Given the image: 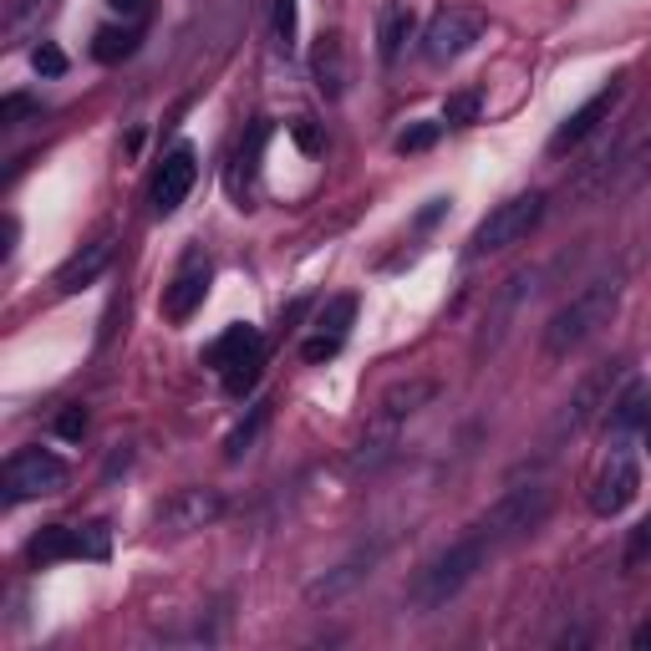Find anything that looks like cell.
Here are the masks:
<instances>
[{"label":"cell","mask_w":651,"mask_h":651,"mask_svg":"<svg viewBox=\"0 0 651 651\" xmlns=\"http://www.w3.org/2000/svg\"><path fill=\"white\" fill-rule=\"evenodd\" d=\"M204 295H209V260L194 250V254H184V260H178L173 280L163 285V316L178 326V321H188L194 311L204 306Z\"/></svg>","instance_id":"8fae6325"},{"label":"cell","mask_w":651,"mask_h":651,"mask_svg":"<svg viewBox=\"0 0 651 651\" xmlns=\"http://www.w3.org/2000/svg\"><path fill=\"white\" fill-rule=\"evenodd\" d=\"M56 433L77 443L82 433H87V408H62V412H56Z\"/></svg>","instance_id":"1f68e13d"},{"label":"cell","mask_w":651,"mask_h":651,"mask_svg":"<svg viewBox=\"0 0 651 651\" xmlns=\"http://www.w3.org/2000/svg\"><path fill=\"white\" fill-rule=\"evenodd\" d=\"M31 112H36L31 97H6V102H0V122H6V128H15V122L31 118Z\"/></svg>","instance_id":"d6a6232c"},{"label":"cell","mask_w":651,"mask_h":651,"mask_svg":"<svg viewBox=\"0 0 651 651\" xmlns=\"http://www.w3.org/2000/svg\"><path fill=\"white\" fill-rule=\"evenodd\" d=\"M295 143H301V148H311V153H316V148H321L316 128H311V122H295Z\"/></svg>","instance_id":"e575fe53"},{"label":"cell","mask_w":651,"mask_h":651,"mask_svg":"<svg viewBox=\"0 0 651 651\" xmlns=\"http://www.w3.org/2000/svg\"><path fill=\"white\" fill-rule=\"evenodd\" d=\"M651 560V519H641L631 540H626V565H647Z\"/></svg>","instance_id":"f546056e"},{"label":"cell","mask_w":651,"mask_h":651,"mask_svg":"<svg viewBox=\"0 0 651 651\" xmlns=\"http://www.w3.org/2000/svg\"><path fill=\"white\" fill-rule=\"evenodd\" d=\"M341 341H346V336H326V332H316L306 346H301V357H306V361H332L336 351H341Z\"/></svg>","instance_id":"4dcf8cb0"},{"label":"cell","mask_w":651,"mask_h":651,"mask_svg":"<svg viewBox=\"0 0 651 651\" xmlns=\"http://www.w3.org/2000/svg\"><path fill=\"white\" fill-rule=\"evenodd\" d=\"M107 6H112V11H138L143 0H107Z\"/></svg>","instance_id":"d590c367"},{"label":"cell","mask_w":651,"mask_h":651,"mask_svg":"<svg viewBox=\"0 0 651 651\" xmlns=\"http://www.w3.org/2000/svg\"><path fill=\"white\" fill-rule=\"evenodd\" d=\"M550 509H555V489H550V484H519V489H509L504 499L474 524V534L489 540V550H504V545H514V540L540 530L550 519Z\"/></svg>","instance_id":"3957f363"},{"label":"cell","mask_w":651,"mask_h":651,"mask_svg":"<svg viewBox=\"0 0 651 651\" xmlns=\"http://www.w3.org/2000/svg\"><path fill=\"white\" fill-rule=\"evenodd\" d=\"M443 133V122H412V128H402L398 133V153H423V148H433Z\"/></svg>","instance_id":"484cf974"},{"label":"cell","mask_w":651,"mask_h":651,"mask_svg":"<svg viewBox=\"0 0 651 651\" xmlns=\"http://www.w3.org/2000/svg\"><path fill=\"white\" fill-rule=\"evenodd\" d=\"M606 427H611V443H626L631 433L651 427V387L631 377L611 398V408H606Z\"/></svg>","instance_id":"5bb4252c"},{"label":"cell","mask_w":651,"mask_h":651,"mask_svg":"<svg viewBox=\"0 0 651 651\" xmlns=\"http://www.w3.org/2000/svg\"><path fill=\"white\" fill-rule=\"evenodd\" d=\"M616 102H621V77H611V82H606V87H600L596 97H585V102L575 107L571 118L560 122V128H555V138H550V153H565V148L585 143V138L596 133L600 122L611 118V107H616Z\"/></svg>","instance_id":"7c38bea8"},{"label":"cell","mask_w":651,"mask_h":651,"mask_svg":"<svg viewBox=\"0 0 651 651\" xmlns=\"http://www.w3.org/2000/svg\"><path fill=\"white\" fill-rule=\"evenodd\" d=\"M474 118H479V93L448 97V107H443V122H453V128H468Z\"/></svg>","instance_id":"83f0119b"},{"label":"cell","mask_w":651,"mask_h":651,"mask_svg":"<svg viewBox=\"0 0 651 651\" xmlns=\"http://www.w3.org/2000/svg\"><path fill=\"white\" fill-rule=\"evenodd\" d=\"M265 346V336L254 332V326H229L225 336L214 346H204V367H214V372H229V367H240L250 351H260Z\"/></svg>","instance_id":"ac0fdd59"},{"label":"cell","mask_w":651,"mask_h":651,"mask_svg":"<svg viewBox=\"0 0 651 651\" xmlns=\"http://www.w3.org/2000/svg\"><path fill=\"white\" fill-rule=\"evenodd\" d=\"M616 377H621V367H606V372L585 377L581 392H575L571 408H565V417H560V433H581V427L590 423L596 412L611 408V398H616Z\"/></svg>","instance_id":"9a60e30c"},{"label":"cell","mask_w":651,"mask_h":651,"mask_svg":"<svg viewBox=\"0 0 651 651\" xmlns=\"http://www.w3.org/2000/svg\"><path fill=\"white\" fill-rule=\"evenodd\" d=\"M107 524H87V530H72V524H46L26 545L31 565H56V560H107Z\"/></svg>","instance_id":"ba28073f"},{"label":"cell","mask_w":651,"mask_h":651,"mask_svg":"<svg viewBox=\"0 0 651 651\" xmlns=\"http://www.w3.org/2000/svg\"><path fill=\"white\" fill-rule=\"evenodd\" d=\"M641 489V468L637 458L626 453V443H616V453L600 464L596 484H590V509H596L600 519H616L621 509H631V499H637Z\"/></svg>","instance_id":"9c48e42d"},{"label":"cell","mask_w":651,"mask_h":651,"mask_svg":"<svg viewBox=\"0 0 651 651\" xmlns=\"http://www.w3.org/2000/svg\"><path fill=\"white\" fill-rule=\"evenodd\" d=\"M270 423V402H254L250 408V417H245L240 427H235V433H229V443H225V458H245V453H250V443L260 438V427Z\"/></svg>","instance_id":"603a6c76"},{"label":"cell","mask_w":651,"mask_h":651,"mask_svg":"<svg viewBox=\"0 0 651 651\" xmlns=\"http://www.w3.org/2000/svg\"><path fill=\"white\" fill-rule=\"evenodd\" d=\"M540 219H545V194H514V199L493 204L474 229V240H468V260H484V254H499L509 245L530 240Z\"/></svg>","instance_id":"277c9868"},{"label":"cell","mask_w":651,"mask_h":651,"mask_svg":"<svg viewBox=\"0 0 651 651\" xmlns=\"http://www.w3.org/2000/svg\"><path fill=\"white\" fill-rule=\"evenodd\" d=\"M311 77L326 97H341L346 93V52L336 36H321L316 52H311Z\"/></svg>","instance_id":"ffe728a7"},{"label":"cell","mask_w":651,"mask_h":651,"mask_svg":"<svg viewBox=\"0 0 651 651\" xmlns=\"http://www.w3.org/2000/svg\"><path fill=\"white\" fill-rule=\"evenodd\" d=\"M433 398H438V382H427V377H412V382L387 387V392H382V408H377V417H387V423H402V417H412V412H423Z\"/></svg>","instance_id":"e0dca14e"},{"label":"cell","mask_w":651,"mask_h":651,"mask_svg":"<svg viewBox=\"0 0 651 651\" xmlns=\"http://www.w3.org/2000/svg\"><path fill=\"white\" fill-rule=\"evenodd\" d=\"M41 0H11V11H6V26H21L31 11H36Z\"/></svg>","instance_id":"836d02e7"},{"label":"cell","mask_w":651,"mask_h":651,"mask_svg":"<svg viewBox=\"0 0 651 651\" xmlns=\"http://www.w3.org/2000/svg\"><path fill=\"white\" fill-rule=\"evenodd\" d=\"M31 67H36L41 77H62V72H67V56H62L56 41H41L36 52H31Z\"/></svg>","instance_id":"f1b7e54d"},{"label":"cell","mask_w":651,"mask_h":651,"mask_svg":"<svg viewBox=\"0 0 651 651\" xmlns=\"http://www.w3.org/2000/svg\"><path fill=\"white\" fill-rule=\"evenodd\" d=\"M112 265V240H93V245H82L77 254H72L67 265L56 270V291L62 295H77L87 291V285H97V275Z\"/></svg>","instance_id":"2e32d148"},{"label":"cell","mask_w":651,"mask_h":651,"mask_svg":"<svg viewBox=\"0 0 651 651\" xmlns=\"http://www.w3.org/2000/svg\"><path fill=\"white\" fill-rule=\"evenodd\" d=\"M225 514V499L214 489H178L169 499V504L159 509V524L173 534H188V530H204V524H214V519Z\"/></svg>","instance_id":"4fadbf2b"},{"label":"cell","mask_w":651,"mask_h":651,"mask_svg":"<svg viewBox=\"0 0 651 651\" xmlns=\"http://www.w3.org/2000/svg\"><path fill=\"white\" fill-rule=\"evenodd\" d=\"M493 550H489V540H479V534H468V540H458V545H448L443 555H433L417 571V581H412V606L417 611H443L453 596H464V585L474 581V575L484 571V560H489Z\"/></svg>","instance_id":"7a4b0ae2"},{"label":"cell","mask_w":651,"mask_h":651,"mask_svg":"<svg viewBox=\"0 0 651 651\" xmlns=\"http://www.w3.org/2000/svg\"><path fill=\"white\" fill-rule=\"evenodd\" d=\"M372 560H377V555H357V560H346V565H336L332 575H321V581L311 585V600H332V596H341L346 585H357L361 575L372 571Z\"/></svg>","instance_id":"44dd1931"},{"label":"cell","mask_w":651,"mask_h":651,"mask_svg":"<svg viewBox=\"0 0 651 651\" xmlns=\"http://www.w3.org/2000/svg\"><path fill=\"white\" fill-rule=\"evenodd\" d=\"M357 321V295H336V301H326L321 306V316H316V326L326 336H346V326Z\"/></svg>","instance_id":"d4e9b609"},{"label":"cell","mask_w":651,"mask_h":651,"mask_svg":"<svg viewBox=\"0 0 651 651\" xmlns=\"http://www.w3.org/2000/svg\"><path fill=\"white\" fill-rule=\"evenodd\" d=\"M616 306H621V285H616L611 275L590 280L585 291H575L571 301H565V306L545 321V336H540L545 357H571V351L590 346L600 332H606V326H611Z\"/></svg>","instance_id":"6da1fadb"},{"label":"cell","mask_w":651,"mask_h":651,"mask_svg":"<svg viewBox=\"0 0 651 651\" xmlns=\"http://www.w3.org/2000/svg\"><path fill=\"white\" fill-rule=\"evenodd\" d=\"M194 178H199V153L188 143H178L169 153V159L159 163V173H153V214H178L188 199V188H194Z\"/></svg>","instance_id":"30bf717a"},{"label":"cell","mask_w":651,"mask_h":651,"mask_svg":"<svg viewBox=\"0 0 651 651\" xmlns=\"http://www.w3.org/2000/svg\"><path fill=\"white\" fill-rule=\"evenodd\" d=\"M67 489V464L46 448H21L6 458V474H0V499L6 509L26 504V499H41V493Z\"/></svg>","instance_id":"5b68a950"},{"label":"cell","mask_w":651,"mask_h":651,"mask_svg":"<svg viewBox=\"0 0 651 651\" xmlns=\"http://www.w3.org/2000/svg\"><path fill=\"white\" fill-rule=\"evenodd\" d=\"M647 173H651V138H637V143L621 148L611 163H590L581 194L590 204H616V199H626V194H637V188L647 184Z\"/></svg>","instance_id":"8992f818"},{"label":"cell","mask_w":651,"mask_h":651,"mask_svg":"<svg viewBox=\"0 0 651 651\" xmlns=\"http://www.w3.org/2000/svg\"><path fill=\"white\" fill-rule=\"evenodd\" d=\"M295 26H301V15H295V0H275V46L285 56L295 52Z\"/></svg>","instance_id":"4316f807"},{"label":"cell","mask_w":651,"mask_h":651,"mask_svg":"<svg viewBox=\"0 0 651 651\" xmlns=\"http://www.w3.org/2000/svg\"><path fill=\"white\" fill-rule=\"evenodd\" d=\"M260 372H265V346H260V351H250L240 367H229V372H225V392H229V398H245V392L260 382Z\"/></svg>","instance_id":"cb8c5ba5"},{"label":"cell","mask_w":651,"mask_h":651,"mask_svg":"<svg viewBox=\"0 0 651 651\" xmlns=\"http://www.w3.org/2000/svg\"><path fill=\"white\" fill-rule=\"evenodd\" d=\"M637 647H651V626H641L637 631Z\"/></svg>","instance_id":"8d00e7d4"},{"label":"cell","mask_w":651,"mask_h":651,"mask_svg":"<svg viewBox=\"0 0 651 651\" xmlns=\"http://www.w3.org/2000/svg\"><path fill=\"white\" fill-rule=\"evenodd\" d=\"M408 36H412V6L408 0H387L377 11V52H382V62H398Z\"/></svg>","instance_id":"d6986e66"},{"label":"cell","mask_w":651,"mask_h":651,"mask_svg":"<svg viewBox=\"0 0 651 651\" xmlns=\"http://www.w3.org/2000/svg\"><path fill=\"white\" fill-rule=\"evenodd\" d=\"M484 26H489L484 11H474V6H448V11H438L423 26V56L433 67H448V62H458L464 52L479 46Z\"/></svg>","instance_id":"52a82bcc"},{"label":"cell","mask_w":651,"mask_h":651,"mask_svg":"<svg viewBox=\"0 0 651 651\" xmlns=\"http://www.w3.org/2000/svg\"><path fill=\"white\" fill-rule=\"evenodd\" d=\"M133 52H138V31L133 26H102L93 36V56L97 62H107V67L122 62V56H133Z\"/></svg>","instance_id":"7402d4cb"}]
</instances>
